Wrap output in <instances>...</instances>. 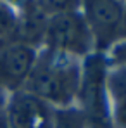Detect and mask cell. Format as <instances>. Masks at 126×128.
<instances>
[{
	"mask_svg": "<svg viewBox=\"0 0 126 128\" xmlns=\"http://www.w3.org/2000/svg\"><path fill=\"white\" fill-rule=\"evenodd\" d=\"M80 78L81 69L71 56L47 48L40 57H36L24 86L26 92L47 104L67 109L78 95Z\"/></svg>",
	"mask_w": 126,
	"mask_h": 128,
	"instance_id": "cell-1",
	"label": "cell"
},
{
	"mask_svg": "<svg viewBox=\"0 0 126 128\" xmlns=\"http://www.w3.org/2000/svg\"><path fill=\"white\" fill-rule=\"evenodd\" d=\"M76 97L88 128H112L107 106V64L100 54L85 59Z\"/></svg>",
	"mask_w": 126,
	"mask_h": 128,
	"instance_id": "cell-2",
	"label": "cell"
},
{
	"mask_svg": "<svg viewBox=\"0 0 126 128\" xmlns=\"http://www.w3.org/2000/svg\"><path fill=\"white\" fill-rule=\"evenodd\" d=\"M45 43L48 50H55L73 57L86 56L93 47V38L83 14L74 9L50 16Z\"/></svg>",
	"mask_w": 126,
	"mask_h": 128,
	"instance_id": "cell-3",
	"label": "cell"
},
{
	"mask_svg": "<svg viewBox=\"0 0 126 128\" xmlns=\"http://www.w3.org/2000/svg\"><path fill=\"white\" fill-rule=\"evenodd\" d=\"M123 9L121 2L112 0H90L83 4V18L99 52L112 47L123 33Z\"/></svg>",
	"mask_w": 126,
	"mask_h": 128,
	"instance_id": "cell-4",
	"label": "cell"
},
{
	"mask_svg": "<svg viewBox=\"0 0 126 128\" xmlns=\"http://www.w3.org/2000/svg\"><path fill=\"white\" fill-rule=\"evenodd\" d=\"M7 128H54L55 111L26 90L12 94L5 111Z\"/></svg>",
	"mask_w": 126,
	"mask_h": 128,
	"instance_id": "cell-5",
	"label": "cell"
},
{
	"mask_svg": "<svg viewBox=\"0 0 126 128\" xmlns=\"http://www.w3.org/2000/svg\"><path fill=\"white\" fill-rule=\"evenodd\" d=\"M36 50L26 43L9 42L0 48V86L17 92L24 86L33 66Z\"/></svg>",
	"mask_w": 126,
	"mask_h": 128,
	"instance_id": "cell-6",
	"label": "cell"
},
{
	"mask_svg": "<svg viewBox=\"0 0 126 128\" xmlns=\"http://www.w3.org/2000/svg\"><path fill=\"white\" fill-rule=\"evenodd\" d=\"M48 19H50V14L45 10L42 2L22 4L21 16L17 18V28L14 33L16 35L14 42L26 43L35 48L40 42H45Z\"/></svg>",
	"mask_w": 126,
	"mask_h": 128,
	"instance_id": "cell-7",
	"label": "cell"
},
{
	"mask_svg": "<svg viewBox=\"0 0 126 128\" xmlns=\"http://www.w3.org/2000/svg\"><path fill=\"white\" fill-rule=\"evenodd\" d=\"M107 92L112 99V125L126 128V66L107 73Z\"/></svg>",
	"mask_w": 126,
	"mask_h": 128,
	"instance_id": "cell-8",
	"label": "cell"
},
{
	"mask_svg": "<svg viewBox=\"0 0 126 128\" xmlns=\"http://www.w3.org/2000/svg\"><path fill=\"white\" fill-rule=\"evenodd\" d=\"M54 128H88L85 116L81 111L76 109H62L55 112V121H54Z\"/></svg>",
	"mask_w": 126,
	"mask_h": 128,
	"instance_id": "cell-9",
	"label": "cell"
},
{
	"mask_svg": "<svg viewBox=\"0 0 126 128\" xmlns=\"http://www.w3.org/2000/svg\"><path fill=\"white\" fill-rule=\"evenodd\" d=\"M17 28V16L14 10L0 2V38H10Z\"/></svg>",
	"mask_w": 126,
	"mask_h": 128,
	"instance_id": "cell-10",
	"label": "cell"
},
{
	"mask_svg": "<svg viewBox=\"0 0 126 128\" xmlns=\"http://www.w3.org/2000/svg\"><path fill=\"white\" fill-rule=\"evenodd\" d=\"M112 59L118 66H126V40L112 47Z\"/></svg>",
	"mask_w": 126,
	"mask_h": 128,
	"instance_id": "cell-11",
	"label": "cell"
},
{
	"mask_svg": "<svg viewBox=\"0 0 126 128\" xmlns=\"http://www.w3.org/2000/svg\"><path fill=\"white\" fill-rule=\"evenodd\" d=\"M5 104V94H3V88L0 86V112H2V107Z\"/></svg>",
	"mask_w": 126,
	"mask_h": 128,
	"instance_id": "cell-12",
	"label": "cell"
},
{
	"mask_svg": "<svg viewBox=\"0 0 126 128\" xmlns=\"http://www.w3.org/2000/svg\"><path fill=\"white\" fill-rule=\"evenodd\" d=\"M0 128H7V121H5V114L0 112Z\"/></svg>",
	"mask_w": 126,
	"mask_h": 128,
	"instance_id": "cell-13",
	"label": "cell"
},
{
	"mask_svg": "<svg viewBox=\"0 0 126 128\" xmlns=\"http://www.w3.org/2000/svg\"><path fill=\"white\" fill-rule=\"evenodd\" d=\"M123 33H126V7L123 9Z\"/></svg>",
	"mask_w": 126,
	"mask_h": 128,
	"instance_id": "cell-14",
	"label": "cell"
}]
</instances>
